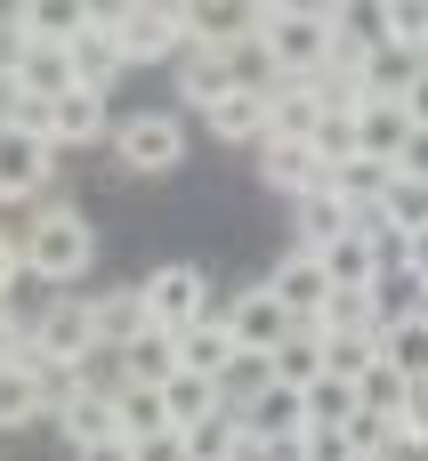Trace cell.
I'll use <instances>...</instances> for the list:
<instances>
[{
  "mask_svg": "<svg viewBox=\"0 0 428 461\" xmlns=\"http://www.w3.org/2000/svg\"><path fill=\"white\" fill-rule=\"evenodd\" d=\"M388 178H397L388 162H372V154H356V162H340V170H332L324 186H332V194H340V203H348L356 219H372V211H380V194H388Z\"/></svg>",
  "mask_w": 428,
  "mask_h": 461,
  "instance_id": "25",
  "label": "cell"
},
{
  "mask_svg": "<svg viewBox=\"0 0 428 461\" xmlns=\"http://www.w3.org/2000/svg\"><path fill=\"white\" fill-rule=\"evenodd\" d=\"M57 429H65L73 454H89V446H129V438H121V389H97V381H89V389L57 413Z\"/></svg>",
  "mask_w": 428,
  "mask_h": 461,
  "instance_id": "13",
  "label": "cell"
},
{
  "mask_svg": "<svg viewBox=\"0 0 428 461\" xmlns=\"http://www.w3.org/2000/svg\"><path fill=\"white\" fill-rule=\"evenodd\" d=\"M397 429H405V446H413V454H428V381L413 389V405H405V421H397Z\"/></svg>",
  "mask_w": 428,
  "mask_h": 461,
  "instance_id": "43",
  "label": "cell"
},
{
  "mask_svg": "<svg viewBox=\"0 0 428 461\" xmlns=\"http://www.w3.org/2000/svg\"><path fill=\"white\" fill-rule=\"evenodd\" d=\"M32 113H40V105L24 97V81H16V73H0V130H32Z\"/></svg>",
  "mask_w": 428,
  "mask_h": 461,
  "instance_id": "41",
  "label": "cell"
},
{
  "mask_svg": "<svg viewBox=\"0 0 428 461\" xmlns=\"http://www.w3.org/2000/svg\"><path fill=\"white\" fill-rule=\"evenodd\" d=\"M162 413H170V429L186 438V429H202L210 413H227V397H218V381H202V373H170V381H162Z\"/></svg>",
  "mask_w": 428,
  "mask_h": 461,
  "instance_id": "21",
  "label": "cell"
},
{
  "mask_svg": "<svg viewBox=\"0 0 428 461\" xmlns=\"http://www.w3.org/2000/svg\"><path fill=\"white\" fill-rule=\"evenodd\" d=\"M202 122H210V138H227V146H259V138H267V97L235 81L218 105H202Z\"/></svg>",
  "mask_w": 428,
  "mask_h": 461,
  "instance_id": "18",
  "label": "cell"
},
{
  "mask_svg": "<svg viewBox=\"0 0 428 461\" xmlns=\"http://www.w3.org/2000/svg\"><path fill=\"white\" fill-rule=\"evenodd\" d=\"M16 16H24V41H40V49H73L81 41V0H65V8L57 0H24Z\"/></svg>",
  "mask_w": 428,
  "mask_h": 461,
  "instance_id": "31",
  "label": "cell"
},
{
  "mask_svg": "<svg viewBox=\"0 0 428 461\" xmlns=\"http://www.w3.org/2000/svg\"><path fill=\"white\" fill-rule=\"evenodd\" d=\"M356 146H364L372 162L397 170L405 146H413V113H405V105H364V113H356Z\"/></svg>",
  "mask_w": 428,
  "mask_h": 461,
  "instance_id": "23",
  "label": "cell"
},
{
  "mask_svg": "<svg viewBox=\"0 0 428 461\" xmlns=\"http://www.w3.org/2000/svg\"><path fill=\"white\" fill-rule=\"evenodd\" d=\"M405 113H413V130H428V65L413 73V89H405Z\"/></svg>",
  "mask_w": 428,
  "mask_h": 461,
  "instance_id": "47",
  "label": "cell"
},
{
  "mask_svg": "<svg viewBox=\"0 0 428 461\" xmlns=\"http://www.w3.org/2000/svg\"><path fill=\"white\" fill-rule=\"evenodd\" d=\"M129 461H186V438L170 429V438H146V446H129Z\"/></svg>",
  "mask_w": 428,
  "mask_h": 461,
  "instance_id": "45",
  "label": "cell"
},
{
  "mask_svg": "<svg viewBox=\"0 0 428 461\" xmlns=\"http://www.w3.org/2000/svg\"><path fill=\"white\" fill-rule=\"evenodd\" d=\"M356 405H364L372 421H405V405H413V381H405V373H397V365L380 357V365H372V373L356 381Z\"/></svg>",
  "mask_w": 428,
  "mask_h": 461,
  "instance_id": "32",
  "label": "cell"
},
{
  "mask_svg": "<svg viewBox=\"0 0 428 461\" xmlns=\"http://www.w3.org/2000/svg\"><path fill=\"white\" fill-rule=\"evenodd\" d=\"M24 357H32V316L0 308V365H24Z\"/></svg>",
  "mask_w": 428,
  "mask_h": 461,
  "instance_id": "40",
  "label": "cell"
},
{
  "mask_svg": "<svg viewBox=\"0 0 428 461\" xmlns=\"http://www.w3.org/2000/svg\"><path fill=\"white\" fill-rule=\"evenodd\" d=\"M275 381H283V389H299V397L324 381V332H316V324H299V332L275 348Z\"/></svg>",
  "mask_w": 428,
  "mask_h": 461,
  "instance_id": "29",
  "label": "cell"
},
{
  "mask_svg": "<svg viewBox=\"0 0 428 461\" xmlns=\"http://www.w3.org/2000/svg\"><path fill=\"white\" fill-rule=\"evenodd\" d=\"M49 178H57V146L40 130H0V203H49Z\"/></svg>",
  "mask_w": 428,
  "mask_h": 461,
  "instance_id": "7",
  "label": "cell"
},
{
  "mask_svg": "<svg viewBox=\"0 0 428 461\" xmlns=\"http://www.w3.org/2000/svg\"><path fill=\"white\" fill-rule=\"evenodd\" d=\"M73 461H129V446H89V454H73Z\"/></svg>",
  "mask_w": 428,
  "mask_h": 461,
  "instance_id": "49",
  "label": "cell"
},
{
  "mask_svg": "<svg viewBox=\"0 0 428 461\" xmlns=\"http://www.w3.org/2000/svg\"><path fill=\"white\" fill-rule=\"evenodd\" d=\"M380 219L413 243V235H428V186L421 178H388V194H380Z\"/></svg>",
  "mask_w": 428,
  "mask_h": 461,
  "instance_id": "37",
  "label": "cell"
},
{
  "mask_svg": "<svg viewBox=\"0 0 428 461\" xmlns=\"http://www.w3.org/2000/svg\"><path fill=\"white\" fill-rule=\"evenodd\" d=\"M243 461H308V438H251Z\"/></svg>",
  "mask_w": 428,
  "mask_h": 461,
  "instance_id": "44",
  "label": "cell"
},
{
  "mask_svg": "<svg viewBox=\"0 0 428 461\" xmlns=\"http://www.w3.org/2000/svg\"><path fill=\"white\" fill-rule=\"evenodd\" d=\"M24 421H49V405L24 365H0V429H24Z\"/></svg>",
  "mask_w": 428,
  "mask_h": 461,
  "instance_id": "38",
  "label": "cell"
},
{
  "mask_svg": "<svg viewBox=\"0 0 428 461\" xmlns=\"http://www.w3.org/2000/svg\"><path fill=\"white\" fill-rule=\"evenodd\" d=\"M113 41H121L129 65H178V57H186V8H178V0L113 8Z\"/></svg>",
  "mask_w": 428,
  "mask_h": 461,
  "instance_id": "4",
  "label": "cell"
},
{
  "mask_svg": "<svg viewBox=\"0 0 428 461\" xmlns=\"http://www.w3.org/2000/svg\"><path fill=\"white\" fill-rule=\"evenodd\" d=\"M316 154H324V170L356 162V154H364V146H356V113H340V105H332V113L316 122Z\"/></svg>",
  "mask_w": 428,
  "mask_h": 461,
  "instance_id": "39",
  "label": "cell"
},
{
  "mask_svg": "<svg viewBox=\"0 0 428 461\" xmlns=\"http://www.w3.org/2000/svg\"><path fill=\"white\" fill-rule=\"evenodd\" d=\"M16 251H24V276H40L49 292H73L89 276V259H97V235H89V219L73 203H40L24 219V235H16Z\"/></svg>",
  "mask_w": 428,
  "mask_h": 461,
  "instance_id": "1",
  "label": "cell"
},
{
  "mask_svg": "<svg viewBox=\"0 0 428 461\" xmlns=\"http://www.w3.org/2000/svg\"><path fill=\"white\" fill-rule=\"evenodd\" d=\"M251 41H259V8H243V0H194V8H186V49L243 57Z\"/></svg>",
  "mask_w": 428,
  "mask_h": 461,
  "instance_id": "10",
  "label": "cell"
},
{
  "mask_svg": "<svg viewBox=\"0 0 428 461\" xmlns=\"http://www.w3.org/2000/svg\"><path fill=\"white\" fill-rule=\"evenodd\" d=\"M405 276L428 292V235H413V251H405Z\"/></svg>",
  "mask_w": 428,
  "mask_h": 461,
  "instance_id": "48",
  "label": "cell"
},
{
  "mask_svg": "<svg viewBox=\"0 0 428 461\" xmlns=\"http://www.w3.org/2000/svg\"><path fill=\"white\" fill-rule=\"evenodd\" d=\"M380 357H388V365H397V373H405V381L421 389V381H428V308L397 316V324L380 332Z\"/></svg>",
  "mask_w": 428,
  "mask_h": 461,
  "instance_id": "28",
  "label": "cell"
},
{
  "mask_svg": "<svg viewBox=\"0 0 428 461\" xmlns=\"http://www.w3.org/2000/svg\"><path fill=\"white\" fill-rule=\"evenodd\" d=\"M380 332H388V324H380ZM380 332H324V373L364 381V373L380 365Z\"/></svg>",
  "mask_w": 428,
  "mask_h": 461,
  "instance_id": "33",
  "label": "cell"
},
{
  "mask_svg": "<svg viewBox=\"0 0 428 461\" xmlns=\"http://www.w3.org/2000/svg\"><path fill=\"white\" fill-rule=\"evenodd\" d=\"M332 32H340V8H291V0H259V49L283 81H316L324 57H332Z\"/></svg>",
  "mask_w": 428,
  "mask_h": 461,
  "instance_id": "2",
  "label": "cell"
},
{
  "mask_svg": "<svg viewBox=\"0 0 428 461\" xmlns=\"http://www.w3.org/2000/svg\"><path fill=\"white\" fill-rule=\"evenodd\" d=\"M32 130L65 154V146H97V138H113V113H105V97H89V89H73V97H57V105H40L32 113Z\"/></svg>",
  "mask_w": 428,
  "mask_h": 461,
  "instance_id": "11",
  "label": "cell"
},
{
  "mask_svg": "<svg viewBox=\"0 0 428 461\" xmlns=\"http://www.w3.org/2000/svg\"><path fill=\"white\" fill-rule=\"evenodd\" d=\"M316 259H324L332 292H380V243H372V227L340 235V243H332V251H316Z\"/></svg>",
  "mask_w": 428,
  "mask_h": 461,
  "instance_id": "16",
  "label": "cell"
},
{
  "mask_svg": "<svg viewBox=\"0 0 428 461\" xmlns=\"http://www.w3.org/2000/svg\"><path fill=\"white\" fill-rule=\"evenodd\" d=\"M113 162H121V178H178V162H186V122L162 113V105L121 113V122H113Z\"/></svg>",
  "mask_w": 428,
  "mask_h": 461,
  "instance_id": "3",
  "label": "cell"
},
{
  "mask_svg": "<svg viewBox=\"0 0 428 461\" xmlns=\"http://www.w3.org/2000/svg\"><path fill=\"white\" fill-rule=\"evenodd\" d=\"M421 65H428V49H421Z\"/></svg>",
  "mask_w": 428,
  "mask_h": 461,
  "instance_id": "50",
  "label": "cell"
},
{
  "mask_svg": "<svg viewBox=\"0 0 428 461\" xmlns=\"http://www.w3.org/2000/svg\"><path fill=\"white\" fill-rule=\"evenodd\" d=\"M32 357H49V365H73V373H89L97 365V316H89V300H73V292H57L40 316H32Z\"/></svg>",
  "mask_w": 428,
  "mask_h": 461,
  "instance_id": "5",
  "label": "cell"
},
{
  "mask_svg": "<svg viewBox=\"0 0 428 461\" xmlns=\"http://www.w3.org/2000/svg\"><path fill=\"white\" fill-rule=\"evenodd\" d=\"M235 357H243V348H235V332H227V316H218V308H210V316H194V324L178 332V365H186V373H202V381H218Z\"/></svg>",
  "mask_w": 428,
  "mask_h": 461,
  "instance_id": "17",
  "label": "cell"
},
{
  "mask_svg": "<svg viewBox=\"0 0 428 461\" xmlns=\"http://www.w3.org/2000/svg\"><path fill=\"white\" fill-rule=\"evenodd\" d=\"M16 81H24V97L32 105H57V97H73V57L65 49H24V65H16Z\"/></svg>",
  "mask_w": 428,
  "mask_h": 461,
  "instance_id": "27",
  "label": "cell"
},
{
  "mask_svg": "<svg viewBox=\"0 0 428 461\" xmlns=\"http://www.w3.org/2000/svg\"><path fill=\"white\" fill-rule=\"evenodd\" d=\"M227 89H235V57H218V49H186V57H178V97H186L194 113L218 105Z\"/></svg>",
  "mask_w": 428,
  "mask_h": 461,
  "instance_id": "22",
  "label": "cell"
},
{
  "mask_svg": "<svg viewBox=\"0 0 428 461\" xmlns=\"http://www.w3.org/2000/svg\"><path fill=\"white\" fill-rule=\"evenodd\" d=\"M380 49L421 57L428 49V0H388V8H380Z\"/></svg>",
  "mask_w": 428,
  "mask_h": 461,
  "instance_id": "36",
  "label": "cell"
},
{
  "mask_svg": "<svg viewBox=\"0 0 428 461\" xmlns=\"http://www.w3.org/2000/svg\"><path fill=\"white\" fill-rule=\"evenodd\" d=\"M340 235H356V211L332 194V186H316V194H299V251H332Z\"/></svg>",
  "mask_w": 428,
  "mask_h": 461,
  "instance_id": "24",
  "label": "cell"
},
{
  "mask_svg": "<svg viewBox=\"0 0 428 461\" xmlns=\"http://www.w3.org/2000/svg\"><path fill=\"white\" fill-rule=\"evenodd\" d=\"M267 292L283 300V316H291V324H324V308H332V276H324V259H316V251H291V259L267 276Z\"/></svg>",
  "mask_w": 428,
  "mask_h": 461,
  "instance_id": "12",
  "label": "cell"
},
{
  "mask_svg": "<svg viewBox=\"0 0 428 461\" xmlns=\"http://www.w3.org/2000/svg\"><path fill=\"white\" fill-rule=\"evenodd\" d=\"M65 57H73V89H89V97H113V81L129 73L121 41H113V8H81V41H73Z\"/></svg>",
  "mask_w": 428,
  "mask_h": 461,
  "instance_id": "8",
  "label": "cell"
},
{
  "mask_svg": "<svg viewBox=\"0 0 428 461\" xmlns=\"http://www.w3.org/2000/svg\"><path fill=\"white\" fill-rule=\"evenodd\" d=\"M243 429H251V438H308V397L275 381L259 405H243Z\"/></svg>",
  "mask_w": 428,
  "mask_h": 461,
  "instance_id": "26",
  "label": "cell"
},
{
  "mask_svg": "<svg viewBox=\"0 0 428 461\" xmlns=\"http://www.w3.org/2000/svg\"><path fill=\"white\" fill-rule=\"evenodd\" d=\"M364 405H356V381H340V373H324L316 389H308V429H348Z\"/></svg>",
  "mask_w": 428,
  "mask_h": 461,
  "instance_id": "34",
  "label": "cell"
},
{
  "mask_svg": "<svg viewBox=\"0 0 428 461\" xmlns=\"http://www.w3.org/2000/svg\"><path fill=\"white\" fill-rule=\"evenodd\" d=\"M121 438H129V446H146V438H170L162 389H138V381H121Z\"/></svg>",
  "mask_w": 428,
  "mask_h": 461,
  "instance_id": "35",
  "label": "cell"
},
{
  "mask_svg": "<svg viewBox=\"0 0 428 461\" xmlns=\"http://www.w3.org/2000/svg\"><path fill=\"white\" fill-rule=\"evenodd\" d=\"M324 178H332V170H324L316 146H299V138H267V146H259V186H275V194L299 203V194H316Z\"/></svg>",
  "mask_w": 428,
  "mask_h": 461,
  "instance_id": "14",
  "label": "cell"
},
{
  "mask_svg": "<svg viewBox=\"0 0 428 461\" xmlns=\"http://www.w3.org/2000/svg\"><path fill=\"white\" fill-rule=\"evenodd\" d=\"M308 461H364L348 429H308Z\"/></svg>",
  "mask_w": 428,
  "mask_h": 461,
  "instance_id": "42",
  "label": "cell"
},
{
  "mask_svg": "<svg viewBox=\"0 0 428 461\" xmlns=\"http://www.w3.org/2000/svg\"><path fill=\"white\" fill-rule=\"evenodd\" d=\"M138 300H146V316H154L162 332H186L194 316H210V276H202L194 259H170V267H154V276L138 284Z\"/></svg>",
  "mask_w": 428,
  "mask_h": 461,
  "instance_id": "6",
  "label": "cell"
},
{
  "mask_svg": "<svg viewBox=\"0 0 428 461\" xmlns=\"http://www.w3.org/2000/svg\"><path fill=\"white\" fill-rule=\"evenodd\" d=\"M218 316H227V332H235V348H243V357H275V348H283V340L299 332V324L283 316V300H275L267 284H251V292H243V300H227Z\"/></svg>",
  "mask_w": 428,
  "mask_h": 461,
  "instance_id": "9",
  "label": "cell"
},
{
  "mask_svg": "<svg viewBox=\"0 0 428 461\" xmlns=\"http://www.w3.org/2000/svg\"><path fill=\"white\" fill-rule=\"evenodd\" d=\"M89 316H97V357H121L138 332H154V316H146V300H138V292H97V300H89Z\"/></svg>",
  "mask_w": 428,
  "mask_h": 461,
  "instance_id": "19",
  "label": "cell"
},
{
  "mask_svg": "<svg viewBox=\"0 0 428 461\" xmlns=\"http://www.w3.org/2000/svg\"><path fill=\"white\" fill-rule=\"evenodd\" d=\"M332 105L316 97V81H275V97H267V138H299V146H316V122H324ZM259 138V146H267Z\"/></svg>",
  "mask_w": 428,
  "mask_h": 461,
  "instance_id": "15",
  "label": "cell"
},
{
  "mask_svg": "<svg viewBox=\"0 0 428 461\" xmlns=\"http://www.w3.org/2000/svg\"><path fill=\"white\" fill-rule=\"evenodd\" d=\"M16 276H24V251H16V235H0V308H8V292H16Z\"/></svg>",
  "mask_w": 428,
  "mask_h": 461,
  "instance_id": "46",
  "label": "cell"
},
{
  "mask_svg": "<svg viewBox=\"0 0 428 461\" xmlns=\"http://www.w3.org/2000/svg\"><path fill=\"white\" fill-rule=\"evenodd\" d=\"M243 454H251L243 413H210L202 429H186V461H243Z\"/></svg>",
  "mask_w": 428,
  "mask_h": 461,
  "instance_id": "30",
  "label": "cell"
},
{
  "mask_svg": "<svg viewBox=\"0 0 428 461\" xmlns=\"http://www.w3.org/2000/svg\"><path fill=\"white\" fill-rule=\"evenodd\" d=\"M113 365H121V381H138V389H162L170 373H186V365H178V332H162V324H154V332H138Z\"/></svg>",
  "mask_w": 428,
  "mask_h": 461,
  "instance_id": "20",
  "label": "cell"
}]
</instances>
